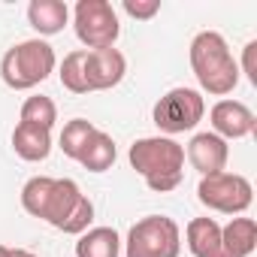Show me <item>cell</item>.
Here are the masks:
<instances>
[{
    "label": "cell",
    "mask_w": 257,
    "mask_h": 257,
    "mask_svg": "<svg viewBox=\"0 0 257 257\" xmlns=\"http://www.w3.org/2000/svg\"><path fill=\"white\" fill-rule=\"evenodd\" d=\"M191 70L200 88L212 97H227L239 85V64L218 31H203L191 40Z\"/></svg>",
    "instance_id": "6da1fadb"
},
{
    "label": "cell",
    "mask_w": 257,
    "mask_h": 257,
    "mask_svg": "<svg viewBox=\"0 0 257 257\" xmlns=\"http://www.w3.org/2000/svg\"><path fill=\"white\" fill-rule=\"evenodd\" d=\"M131 167L146 179V185L158 194H167L182 185L185 149L170 137H146L131 146Z\"/></svg>",
    "instance_id": "7a4b0ae2"
},
{
    "label": "cell",
    "mask_w": 257,
    "mask_h": 257,
    "mask_svg": "<svg viewBox=\"0 0 257 257\" xmlns=\"http://www.w3.org/2000/svg\"><path fill=\"white\" fill-rule=\"evenodd\" d=\"M55 49L46 40H25L13 46L0 61V76L13 91H31L40 82H46L55 70Z\"/></svg>",
    "instance_id": "3957f363"
},
{
    "label": "cell",
    "mask_w": 257,
    "mask_h": 257,
    "mask_svg": "<svg viewBox=\"0 0 257 257\" xmlns=\"http://www.w3.org/2000/svg\"><path fill=\"white\" fill-rule=\"evenodd\" d=\"M43 221L61 233L82 236L88 230V224L94 221V203L82 194V188L73 179H55Z\"/></svg>",
    "instance_id": "277c9868"
},
{
    "label": "cell",
    "mask_w": 257,
    "mask_h": 257,
    "mask_svg": "<svg viewBox=\"0 0 257 257\" xmlns=\"http://www.w3.org/2000/svg\"><path fill=\"white\" fill-rule=\"evenodd\" d=\"M182 230L167 215H149L137 221L127 233L124 257H179Z\"/></svg>",
    "instance_id": "5b68a950"
},
{
    "label": "cell",
    "mask_w": 257,
    "mask_h": 257,
    "mask_svg": "<svg viewBox=\"0 0 257 257\" xmlns=\"http://www.w3.org/2000/svg\"><path fill=\"white\" fill-rule=\"evenodd\" d=\"M73 28L85 52L115 49V40L121 34L118 13L109 0H79L73 10Z\"/></svg>",
    "instance_id": "8992f818"
},
{
    "label": "cell",
    "mask_w": 257,
    "mask_h": 257,
    "mask_svg": "<svg viewBox=\"0 0 257 257\" xmlns=\"http://www.w3.org/2000/svg\"><path fill=\"white\" fill-rule=\"evenodd\" d=\"M203 115H206V100L194 88H173L152 109V118L158 124V131L167 134L170 140L176 134L194 131V127L203 121Z\"/></svg>",
    "instance_id": "52a82bcc"
},
{
    "label": "cell",
    "mask_w": 257,
    "mask_h": 257,
    "mask_svg": "<svg viewBox=\"0 0 257 257\" xmlns=\"http://www.w3.org/2000/svg\"><path fill=\"white\" fill-rule=\"evenodd\" d=\"M197 197L206 209L212 212H224V215H242L251 200H254V188L245 176L239 173H215V176H203Z\"/></svg>",
    "instance_id": "ba28073f"
},
{
    "label": "cell",
    "mask_w": 257,
    "mask_h": 257,
    "mask_svg": "<svg viewBox=\"0 0 257 257\" xmlns=\"http://www.w3.org/2000/svg\"><path fill=\"white\" fill-rule=\"evenodd\" d=\"M212 118V134L221 137L224 143L227 140H242V137H251L257 131V118L254 112L239 103V100H218L209 112Z\"/></svg>",
    "instance_id": "9c48e42d"
},
{
    "label": "cell",
    "mask_w": 257,
    "mask_h": 257,
    "mask_svg": "<svg viewBox=\"0 0 257 257\" xmlns=\"http://www.w3.org/2000/svg\"><path fill=\"white\" fill-rule=\"evenodd\" d=\"M127 73V61L118 49H100L85 52V82L88 91H109L115 88Z\"/></svg>",
    "instance_id": "30bf717a"
},
{
    "label": "cell",
    "mask_w": 257,
    "mask_h": 257,
    "mask_svg": "<svg viewBox=\"0 0 257 257\" xmlns=\"http://www.w3.org/2000/svg\"><path fill=\"white\" fill-rule=\"evenodd\" d=\"M188 161L191 167L200 173V176H215V173H224L227 167V158H230V149L221 137H215L212 131L206 134H197L191 143H188Z\"/></svg>",
    "instance_id": "8fae6325"
},
{
    "label": "cell",
    "mask_w": 257,
    "mask_h": 257,
    "mask_svg": "<svg viewBox=\"0 0 257 257\" xmlns=\"http://www.w3.org/2000/svg\"><path fill=\"white\" fill-rule=\"evenodd\" d=\"M28 22L40 37H55L67 28L70 22V7L64 0H31L28 7Z\"/></svg>",
    "instance_id": "7c38bea8"
},
{
    "label": "cell",
    "mask_w": 257,
    "mask_h": 257,
    "mask_svg": "<svg viewBox=\"0 0 257 257\" xmlns=\"http://www.w3.org/2000/svg\"><path fill=\"white\" fill-rule=\"evenodd\" d=\"M13 149L22 161H31V164L46 161L49 152H52V131H43V127L19 121L16 131H13Z\"/></svg>",
    "instance_id": "4fadbf2b"
},
{
    "label": "cell",
    "mask_w": 257,
    "mask_h": 257,
    "mask_svg": "<svg viewBox=\"0 0 257 257\" xmlns=\"http://www.w3.org/2000/svg\"><path fill=\"white\" fill-rule=\"evenodd\" d=\"M185 239L194 257H224L221 251V224L215 218H194L185 227Z\"/></svg>",
    "instance_id": "5bb4252c"
},
{
    "label": "cell",
    "mask_w": 257,
    "mask_h": 257,
    "mask_svg": "<svg viewBox=\"0 0 257 257\" xmlns=\"http://www.w3.org/2000/svg\"><path fill=\"white\" fill-rule=\"evenodd\" d=\"M257 245V224L254 218H233L221 227V251L224 257H248Z\"/></svg>",
    "instance_id": "9a60e30c"
},
{
    "label": "cell",
    "mask_w": 257,
    "mask_h": 257,
    "mask_svg": "<svg viewBox=\"0 0 257 257\" xmlns=\"http://www.w3.org/2000/svg\"><path fill=\"white\" fill-rule=\"evenodd\" d=\"M121 236L112 227H91L76 242V257H118Z\"/></svg>",
    "instance_id": "2e32d148"
},
{
    "label": "cell",
    "mask_w": 257,
    "mask_h": 257,
    "mask_svg": "<svg viewBox=\"0 0 257 257\" xmlns=\"http://www.w3.org/2000/svg\"><path fill=\"white\" fill-rule=\"evenodd\" d=\"M115 155H118L115 152V140L109 134H103V131H94L91 140L85 143L82 155H79V164L85 170H91V173H106L115 164Z\"/></svg>",
    "instance_id": "e0dca14e"
},
{
    "label": "cell",
    "mask_w": 257,
    "mask_h": 257,
    "mask_svg": "<svg viewBox=\"0 0 257 257\" xmlns=\"http://www.w3.org/2000/svg\"><path fill=\"white\" fill-rule=\"evenodd\" d=\"M97 131V127L91 124V121H85V118H73V121H67L64 124V131H61V152L67 155V158H73V161H79V155H82V149H85V143L91 140V134Z\"/></svg>",
    "instance_id": "ac0fdd59"
},
{
    "label": "cell",
    "mask_w": 257,
    "mask_h": 257,
    "mask_svg": "<svg viewBox=\"0 0 257 257\" xmlns=\"http://www.w3.org/2000/svg\"><path fill=\"white\" fill-rule=\"evenodd\" d=\"M52 185H55V179H49V176H34V179L25 182V188H22V206H25L28 215L43 218L49 194H52Z\"/></svg>",
    "instance_id": "d6986e66"
},
{
    "label": "cell",
    "mask_w": 257,
    "mask_h": 257,
    "mask_svg": "<svg viewBox=\"0 0 257 257\" xmlns=\"http://www.w3.org/2000/svg\"><path fill=\"white\" fill-rule=\"evenodd\" d=\"M22 121L25 124H34V127H43V131H52L55 121H58V106L52 97H28L25 106H22Z\"/></svg>",
    "instance_id": "ffe728a7"
},
{
    "label": "cell",
    "mask_w": 257,
    "mask_h": 257,
    "mask_svg": "<svg viewBox=\"0 0 257 257\" xmlns=\"http://www.w3.org/2000/svg\"><path fill=\"white\" fill-rule=\"evenodd\" d=\"M61 85L73 94H88V82H85V49L64 55L61 61Z\"/></svg>",
    "instance_id": "44dd1931"
},
{
    "label": "cell",
    "mask_w": 257,
    "mask_h": 257,
    "mask_svg": "<svg viewBox=\"0 0 257 257\" xmlns=\"http://www.w3.org/2000/svg\"><path fill=\"white\" fill-rule=\"evenodd\" d=\"M124 13L131 19H155L161 13V0H124Z\"/></svg>",
    "instance_id": "7402d4cb"
},
{
    "label": "cell",
    "mask_w": 257,
    "mask_h": 257,
    "mask_svg": "<svg viewBox=\"0 0 257 257\" xmlns=\"http://www.w3.org/2000/svg\"><path fill=\"white\" fill-rule=\"evenodd\" d=\"M254 55H257V40H251L245 46V61H242V70H245L251 85H257V61H254Z\"/></svg>",
    "instance_id": "603a6c76"
},
{
    "label": "cell",
    "mask_w": 257,
    "mask_h": 257,
    "mask_svg": "<svg viewBox=\"0 0 257 257\" xmlns=\"http://www.w3.org/2000/svg\"><path fill=\"white\" fill-rule=\"evenodd\" d=\"M10 257H37L34 251H25V248H10Z\"/></svg>",
    "instance_id": "cb8c5ba5"
},
{
    "label": "cell",
    "mask_w": 257,
    "mask_h": 257,
    "mask_svg": "<svg viewBox=\"0 0 257 257\" xmlns=\"http://www.w3.org/2000/svg\"><path fill=\"white\" fill-rule=\"evenodd\" d=\"M0 257H10V248L7 245H0Z\"/></svg>",
    "instance_id": "d4e9b609"
}]
</instances>
